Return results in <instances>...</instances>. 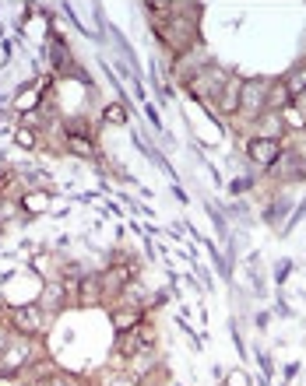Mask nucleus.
Returning <instances> with one entry per match:
<instances>
[{
	"label": "nucleus",
	"mask_w": 306,
	"mask_h": 386,
	"mask_svg": "<svg viewBox=\"0 0 306 386\" xmlns=\"http://www.w3.org/2000/svg\"><path fill=\"white\" fill-rule=\"evenodd\" d=\"M11 344V330H4V326H0V355H4V348Z\"/></svg>",
	"instance_id": "obj_20"
},
{
	"label": "nucleus",
	"mask_w": 306,
	"mask_h": 386,
	"mask_svg": "<svg viewBox=\"0 0 306 386\" xmlns=\"http://www.w3.org/2000/svg\"><path fill=\"white\" fill-rule=\"evenodd\" d=\"M46 306L49 309H60L64 306V285H49L46 288Z\"/></svg>",
	"instance_id": "obj_16"
},
{
	"label": "nucleus",
	"mask_w": 306,
	"mask_h": 386,
	"mask_svg": "<svg viewBox=\"0 0 306 386\" xmlns=\"http://www.w3.org/2000/svg\"><path fill=\"white\" fill-rule=\"evenodd\" d=\"M130 281H134V278H130V270H127V267H113V270H106V278H102V285H106L110 292H117V288L124 292Z\"/></svg>",
	"instance_id": "obj_8"
},
{
	"label": "nucleus",
	"mask_w": 306,
	"mask_h": 386,
	"mask_svg": "<svg viewBox=\"0 0 306 386\" xmlns=\"http://www.w3.org/2000/svg\"><path fill=\"white\" fill-rule=\"evenodd\" d=\"M239 78H229V85L222 88V95H219V109H222V113H236V109H239Z\"/></svg>",
	"instance_id": "obj_7"
},
{
	"label": "nucleus",
	"mask_w": 306,
	"mask_h": 386,
	"mask_svg": "<svg viewBox=\"0 0 306 386\" xmlns=\"http://www.w3.org/2000/svg\"><path fill=\"white\" fill-rule=\"evenodd\" d=\"M25 207H28V211H42V207H46V197L32 193V197H25Z\"/></svg>",
	"instance_id": "obj_18"
},
{
	"label": "nucleus",
	"mask_w": 306,
	"mask_h": 386,
	"mask_svg": "<svg viewBox=\"0 0 306 386\" xmlns=\"http://www.w3.org/2000/svg\"><path fill=\"white\" fill-rule=\"evenodd\" d=\"M141 323V316H137V309H113V326L120 330V334H127V330H134Z\"/></svg>",
	"instance_id": "obj_9"
},
{
	"label": "nucleus",
	"mask_w": 306,
	"mask_h": 386,
	"mask_svg": "<svg viewBox=\"0 0 306 386\" xmlns=\"http://www.w3.org/2000/svg\"><path fill=\"white\" fill-rule=\"evenodd\" d=\"M229 386H246V376H243V372H232V376H229Z\"/></svg>",
	"instance_id": "obj_21"
},
{
	"label": "nucleus",
	"mask_w": 306,
	"mask_h": 386,
	"mask_svg": "<svg viewBox=\"0 0 306 386\" xmlns=\"http://www.w3.org/2000/svg\"><path fill=\"white\" fill-rule=\"evenodd\" d=\"M246 186H250V179H236V183H232V193H243Z\"/></svg>",
	"instance_id": "obj_23"
},
{
	"label": "nucleus",
	"mask_w": 306,
	"mask_h": 386,
	"mask_svg": "<svg viewBox=\"0 0 306 386\" xmlns=\"http://www.w3.org/2000/svg\"><path fill=\"white\" fill-rule=\"evenodd\" d=\"M102 123L124 127V123H127V109H124V105H106V109H102Z\"/></svg>",
	"instance_id": "obj_14"
},
{
	"label": "nucleus",
	"mask_w": 306,
	"mask_h": 386,
	"mask_svg": "<svg viewBox=\"0 0 306 386\" xmlns=\"http://www.w3.org/2000/svg\"><path fill=\"white\" fill-rule=\"evenodd\" d=\"M35 98H39V91H35V85H28V88L22 91V98L15 102V109H18V113H28V109L35 105Z\"/></svg>",
	"instance_id": "obj_15"
},
{
	"label": "nucleus",
	"mask_w": 306,
	"mask_h": 386,
	"mask_svg": "<svg viewBox=\"0 0 306 386\" xmlns=\"http://www.w3.org/2000/svg\"><path fill=\"white\" fill-rule=\"evenodd\" d=\"M155 35H159V39H162L169 49H176V53H187V46L197 39V32H194V21H183L176 8H173V18H162V21H155Z\"/></svg>",
	"instance_id": "obj_1"
},
{
	"label": "nucleus",
	"mask_w": 306,
	"mask_h": 386,
	"mask_svg": "<svg viewBox=\"0 0 306 386\" xmlns=\"http://www.w3.org/2000/svg\"><path fill=\"white\" fill-rule=\"evenodd\" d=\"M268 91H271V81H264V78H246L239 85V109H243V113H250V116L264 113V109H268Z\"/></svg>",
	"instance_id": "obj_3"
},
{
	"label": "nucleus",
	"mask_w": 306,
	"mask_h": 386,
	"mask_svg": "<svg viewBox=\"0 0 306 386\" xmlns=\"http://www.w3.org/2000/svg\"><path fill=\"white\" fill-rule=\"evenodd\" d=\"M35 386H74V383L64 379V376H49V379H42V383H35Z\"/></svg>",
	"instance_id": "obj_19"
},
{
	"label": "nucleus",
	"mask_w": 306,
	"mask_h": 386,
	"mask_svg": "<svg viewBox=\"0 0 306 386\" xmlns=\"http://www.w3.org/2000/svg\"><path fill=\"white\" fill-rule=\"evenodd\" d=\"M25 386H35V383H25Z\"/></svg>",
	"instance_id": "obj_24"
},
{
	"label": "nucleus",
	"mask_w": 306,
	"mask_h": 386,
	"mask_svg": "<svg viewBox=\"0 0 306 386\" xmlns=\"http://www.w3.org/2000/svg\"><path fill=\"white\" fill-rule=\"evenodd\" d=\"M229 85V74L222 71V67H215V64H208L197 78H190L187 81V88L201 98V102H219V95H222V88Z\"/></svg>",
	"instance_id": "obj_2"
},
{
	"label": "nucleus",
	"mask_w": 306,
	"mask_h": 386,
	"mask_svg": "<svg viewBox=\"0 0 306 386\" xmlns=\"http://www.w3.org/2000/svg\"><path fill=\"white\" fill-rule=\"evenodd\" d=\"M289 105H292L289 88H285V85H271V91H268V109H289Z\"/></svg>",
	"instance_id": "obj_11"
},
{
	"label": "nucleus",
	"mask_w": 306,
	"mask_h": 386,
	"mask_svg": "<svg viewBox=\"0 0 306 386\" xmlns=\"http://www.w3.org/2000/svg\"><path fill=\"white\" fill-rule=\"evenodd\" d=\"M285 88H289V95H292V98L306 95V64H299V67L285 78Z\"/></svg>",
	"instance_id": "obj_10"
},
{
	"label": "nucleus",
	"mask_w": 306,
	"mask_h": 386,
	"mask_svg": "<svg viewBox=\"0 0 306 386\" xmlns=\"http://www.w3.org/2000/svg\"><path fill=\"white\" fill-rule=\"evenodd\" d=\"M99 288H102V278H85V281H81V292H78V302H81V306H92Z\"/></svg>",
	"instance_id": "obj_13"
},
{
	"label": "nucleus",
	"mask_w": 306,
	"mask_h": 386,
	"mask_svg": "<svg viewBox=\"0 0 306 386\" xmlns=\"http://www.w3.org/2000/svg\"><path fill=\"white\" fill-rule=\"evenodd\" d=\"M246 155H250V161L264 165V169H275L282 161V144H278V137H253L246 144Z\"/></svg>",
	"instance_id": "obj_4"
},
{
	"label": "nucleus",
	"mask_w": 306,
	"mask_h": 386,
	"mask_svg": "<svg viewBox=\"0 0 306 386\" xmlns=\"http://www.w3.org/2000/svg\"><path fill=\"white\" fill-rule=\"evenodd\" d=\"M15 141H18L22 148H35V137H32L28 127H18V130H15Z\"/></svg>",
	"instance_id": "obj_17"
},
{
	"label": "nucleus",
	"mask_w": 306,
	"mask_h": 386,
	"mask_svg": "<svg viewBox=\"0 0 306 386\" xmlns=\"http://www.w3.org/2000/svg\"><path fill=\"white\" fill-rule=\"evenodd\" d=\"M32 362V344H28V337H11V344L4 348V355H0V365H4L8 372H15V369H25Z\"/></svg>",
	"instance_id": "obj_6"
},
{
	"label": "nucleus",
	"mask_w": 306,
	"mask_h": 386,
	"mask_svg": "<svg viewBox=\"0 0 306 386\" xmlns=\"http://www.w3.org/2000/svg\"><path fill=\"white\" fill-rule=\"evenodd\" d=\"M67 148L81 158H95V148H92V137H81V134H67Z\"/></svg>",
	"instance_id": "obj_12"
},
{
	"label": "nucleus",
	"mask_w": 306,
	"mask_h": 386,
	"mask_svg": "<svg viewBox=\"0 0 306 386\" xmlns=\"http://www.w3.org/2000/svg\"><path fill=\"white\" fill-rule=\"evenodd\" d=\"M0 386H22V383L15 379V372H8V376H0Z\"/></svg>",
	"instance_id": "obj_22"
},
{
	"label": "nucleus",
	"mask_w": 306,
	"mask_h": 386,
	"mask_svg": "<svg viewBox=\"0 0 306 386\" xmlns=\"http://www.w3.org/2000/svg\"><path fill=\"white\" fill-rule=\"evenodd\" d=\"M11 323H15V330H22V337L39 334V330H42V306H35V302L18 306V309L11 313Z\"/></svg>",
	"instance_id": "obj_5"
}]
</instances>
